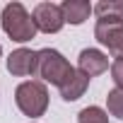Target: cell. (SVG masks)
I'll return each instance as SVG.
<instances>
[{"mask_svg": "<svg viewBox=\"0 0 123 123\" xmlns=\"http://www.w3.org/2000/svg\"><path fill=\"white\" fill-rule=\"evenodd\" d=\"M0 27L10 36V41L15 43H27L31 39H36V24L31 19V12L22 5V3H7L0 12Z\"/></svg>", "mask_w": 123, "mask_h": 123, "instance_id": "cell-1", "label": "cell"}, {"mask_svg": "<svg viewBox=\"0 0 123 123\" xmlns=\"http://www.w3.org/2000/svg\"><path fill=\"white\" fill-rule=\"evenodd\" d=\"M77 68L70 65V60L60 53L58 48H41L39 51V77L43 85H53V87H63Z\"/></svg>", "mask_w": 123, "mask_h": 123, "instance_id": "cell-2", "label": "cell"}, {"mask_svg": "<svg viewBox=\"0 0 123 123\" xmlns=\"http://www.w3.org/2000/svg\"><path fill=\"white\" fill-rule=\"evenodd\" d=\"M15 104L31 121L41 118L48 111V87L41 80H24L15 89Z\"/></svg>", "mask_w": 123, "mask_h": 123, "instance_id": "cell-3", "label": "cell"}, {"mask_svg": "<svg viewBox=\"0 0 123 123\" xmlns=\"http://www.w3.org/2000/svg\"><path fill=\"white\" fill-rule=\"evenodd\" d=\"M31 19L36 24V31L41 34H58L60 29L65 27V17H63V10L55 3H39L34 10H31Z\"/></svg>", "mask_w": 123, "mask_h": 123, "instance_id": "cell-4", "label": "cell"}, {"mask_svg": "<svg viewBox=\"0 0 123 123\" xmlns=\"http://www.w3.org/2000/svg\"><path fill=\"white\" fill-rule=\"evenodd\" d=\"M94 39H97L113 58H123V19L97 22V24H94Z\"/></svg>", "mask_w": 123, "mask_h": 123, "instance_id": "cell-5", "label": "cell"}, {"mask_svg": "<svg viewBox=\"0 0 123 123\" xmlns=\"http://www.w3.org/2000/svg\"><path fill=\"white\" fill-rule=\"evenodd\" d=\"M7 73L15 75V77H34L39 75V51H31V48H15L7 60Z\"/></svg>", "mask_w": 123, "mask_h": 123, "instance_id": "cell-6", "label": "cell"}, {"mask_svg": "<svg viewBox=\"0 0 123 123\" xmlns=\"http://www.w3.org/2000/svg\"><path fill=\"white\" fill-rule=\"evenodd\" d=\"M109 68H111L109 55L101 48H82L80 55H77V70L82 75H87L89 80L97 77V75H101V73H106Z\"/></svg>", "mask_w": 123, "mask_h": 123, "instance_id": "cell-7", "label": "cell"}, {"mask_svg": "<svg viewBox=\"0 0 123 123\" xmlns=\"http://www.w3.org/2000/svg\"><path fill=\"white\" fill-rule=\"evenodd\" d=\"M60 10H63L65 24H73V27L85 24L89 19V15H94V5L89 0H63Z\"/></svg>", "mask_w": 123, "mask_h": 123, "instance_id": "cell-8", "label": "cell"}, {"mask_svg": "<svg viewBox=\"0 0 123 123\" xmlns=\"http://www.w3.org/2000/svg\"><path fill=\"white\" fill-rule=\"evenodd\" d=\"M87 87H89V77L82 75L80 70H75V75L60 87L58 92H60V97H63V101H77V99L87 92Z\"/></svg>", "mask_w": 123, "mask_h": 123, "instance_id": "cell-9", "label": "cell"}, {"mask_svg": "<svg viewBox=\"0 0 123 123\" xmlns=\"http://www.w3.org/2000/svg\"><path fill=\"white\" fill-rule=\"evenodd\" d=\"M97 22H113L123 19V0H99L94 5Z\"/></svg>", "mask_w": 123, "mask_h": 123, "instance_id": "cell-10", "label": "cell"}, {"mask_svg": "<svg viewBox=\"0 0 123 123\" xmlns=\"http://www.w3.org/2000/svg\"><path fill=\"white\" fill-rule=\"evenodd\" d=\"M106 113L118 118V121H123V89H116V87L109 89V94H106Z\"/></svg>", "mask_w": 123, "mask_h": 123, "instance_id": "cell-11", "label": "cell"}, {"mask_svg": "<svg viewBox=\"0 0 123 123\" xmlns=\"http://www.w3.org/2000/svg\"><path fill=\"white\" fill-rule=\"evenodd\" d=\"M77 123H109V113L101 106H85L77 113Z\"/></svg>", "mask_w": 123, "mask_h": 123, "instance_id": "cell-12", "label": "cell"}, {"mask_svg": "<svg viewBox=\"0 0 123 123\" xmlns=\"http://www.w3.org/2000/svg\"><path fill=\"white\" fill-rule=\"evenodd\" d=\"M109 70H111V80H113L116 89H123V58H113Z\"/></svg>", "mask_w": 123, "mask_h": 123, "instance_id": "cell-13", "label": "cell"}, {"mask_svg": "<svg viewBox=\"0 0 123 123\" xmlns=\"http://www.w3.org/2000/svg\"><path fill=\"white\" fill-rule=\"evenodd\" d=\"M0 58H3V46H0Z\"/></svg>", "mask_w": 123, "mask_h": 123, "instance_id": "cell-14", "label": "cell"}, {"mask_svg": "<svg viewBox=\"0 0 123 123\" xmlns=\"http://www.w3.org/2000/svg\"><path fill=\"white\" fill-rule=\"evenodd\" d=\"M29 123H36V121H29Z\"/></svg>", "mask_w": 123, "mask_h": 123, "instance_id": "cell-15", "label": "cell"}]
</instances>
